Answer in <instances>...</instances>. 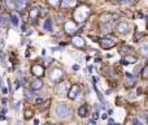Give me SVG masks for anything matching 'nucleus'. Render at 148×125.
I'll use <instances>...</instances> for the list:
<instances>
[{
	"mask_svg": "<svg viewBox=\"0 0 148 125\" xmlns=\"http://www.w3.org/2000/svg\"><path fill=\"white\" fill-rule=\"evenodd\" d=\"M118 18V14H113V13H103L100 16V28L103 33H109L112 30L113 22Z\"/></svg>",
	"mask_w": 148,
	"mask_h": 125,
	"instance_id": "nucleus-1",
	"label": "nucleus"
},
{
	"mask_svg": "<svg viewBox=\"0 0 148 125\" xmlns=\"http://www.w3.org/2000/svg\"><path fill=\"white\" fill-rule=\"evenodd\" d=\"M90 13H91V11H90L88 7L86 5H77L76 7V11H74V22H84V21L88 18Z\"/></svg>",
	"mask_w": 148,
	"mask_h": 125,
	"instance_id": "nucleus-2",
	"label": "nucleus"
},
{
	"mask_svg": "<svg viewBox=\"0 0 148 125\" xmlns=\"http://www.w3.org/2000/svg\"><path fill=\"white\" fill-rule=\"evenodd\" d=\"M48 77H50L51 82L57 83L59 81H61V78L64 77V72H62L61 68H52L51 72L48 73Z\"/></svg>",
	"mask_w": 148,
	"mask_h": 125,
	"instance_id": "nucleus-3",
	"label": "nucleus"
},
{
	"mask_svg": "<svg viewBox=\"0 0 148 125\" xmlns=\"http://www.w3.org/2000/svg\"><path fill=\"white\" fill-rule=\"evenodd\" d=\"M56 115L59 117H68L70 115V110L66 104L64 103H60V104L56 106Z\"/></svg>",
	"mask_w": 148,
	"mask_h": 125,
	"instance_id": "nucleus-4",
	"label": "nucleus"
},
{
	"mask_svg": "<svg viewBox=\"0 0 148 125\" xmlns=\"http://www.w3.org/2000/svg\"><path fill=\"white\" fill-rule=\"evenodd\" d=\"M69 89H70V83L68 81H59L55 90H56V93L59 95H64V94H66L69 91Z\"/></svg>",
	"mask_w": 148,
	"mask_h": 125,
	"instance_id": "nucleus-5",
	"label": "nucleus"
},
{
	"mask_svg": "<svg viewBox=\"0 0 148 125\" xmlns=\"http://www.w3.org/2000/svg\"><path fill=\"white\" fill-rule=\"evenodd\" d=\"M31 73H33V76L35 77V78H40L42 76H44V67L42 65V64H34L33 67H31Z\"/></svg>",
	"mask_w": 148,
	"mask_h": 125,
	"instance_id": "nucleus-6",
	"label": "nucleus"
},
{
	"mask_svg": "<svg viewBox=\"0 0 148 125\" xmlns=\"http://www.w3.org/2000/svg\"><path fill=\"white\" fill-rule=\"evenodd\" d=\"M99 43H100V46L104 50H110L116 46V42L113 39H110V38H103V39H100Z\"/></svg>",
	"mask_w": 148,
	"mask_h": 125,
	"instance_id": "nucleus-7",
	"label": "nucleus"
},
{
	"mask_svg": "<svg viewBox=\"0 0 148 125\" xmlns=\"http://www.w3.org/2000/svg\"><path fill=\"white\" fill-rule=\"evenodd\" d=\"M78 5V0H61L60 1V7L62 9H70V8H76Z\"/></svg>",
	"mask_w": 148,
	"mask_h": 125,
	"instance_id": "nucleus-8",
	"label": "nucleus"
},
{
	"mask_svg": "<svg viewBox=\"0 0 148 125\" xmlns=\"http://www.w3.org/2000/svg\"><path fill=\"white\" fill-rule=\"evenodd\" d=\"M79 91H81V87H79V85H73V86H70L69 91H68V98H69V99H76V98L78 97Z\"/></svg>",
	"mask_w": 148,
	"mask_h": 125,
	"instance_id": "nucleus-9",
	"label": "nucleus"
},
{
	"mask_svg": "<svg viewBox=\"0 0 148 125\" xmlns=\"http://www.w3.org/2000/svg\"><path fill=\"white\" fill-rule=\"evenodd\" d=\"M129 28H130V25H129L127 21H120V22L117 24V26H116V29H117V31L120 34H126V33H129Z\"/></svg>",
	"mask_w": 148,
	"mask_h": 125,
	"instance_id": "nucleus-10",
	"label": "nucleus"
},
{
	"mask_svg": "<svg viewBox=\"0 0 148 125\" xmlns=\"http://www.w3.org/2000/svg\"><path fill=\"white\" fill-rule=\"evenodd\" d=\"M64 29H65V31H66L68 34H73V33H76V31L78 30V28H77V22H74V21H66V22H65Z\"/></svg>",
	"mask_w": 148,
	"mask_h": 125,
	"instance_id": "nucleus-11",
	"label": "nucleus"
},
{
	"mask_svg": "<svg viewBox=\"0 0 148 125\" xmlns=\"http://www.w3.org/2000/svg\"><path fill=\"white\" fill-rule=\"evenodd\" d=\"M72 43L74 46H76L77 48H83L84 44H86V42H84V39L82 37H79V35H76V37H73L72 39Z\"/></svg>",
	"mask_w": 148,
	"mask_h": 125,
	"instance_id": "nucleus-12",
	"label": "nucleus"
},
{
	"mask_svg": "<svg viewBox=\"0 0 148 125\" xmlns=\"http://www.w3.org/2000/svg\"><path fill=\"white\" fill-rule=\"evenodd\" d=\"M137 57L135 56H131V55H127L126 57H123L122 60H121V64L122 65H129V64H134V62H137Z\"/></svg>",
	"mask_w": 148,
	"mask_h": 125,
	"instance_id": "nucleus-13",
	"label": "nucleus"
},
{
	"mask_svg": "<svg viewBox=\"0 0 148 125\" xmlns=\"http://www.w3.org/2000/svg\"><path fill=\"white\" fill-rule=\"evenodd\" d=\"M43 87V82L39 80V78H34L33 81H31V90H40V89Z\"/></svg>",
	"mask_w": 148,
	"mask_h": 125,
	"instance_id": "nucleus-14",
	"label": "nucleus"
},
{
	"mask_svg": "<svg viewBox=\"0 0 148 125\" xmlns=\"http://www.w3.org/2000/svg\"><path fill=\"white\" fill-rule=\"evenodd\" d=\"M27 5V0H16V9L17 11H23Z\"/></svg>",
	"mask_w": 148,
	"mask_h": 125,
	"instance_id": "nucleus-15",
	"label": "nucleus"
},
{
	"mask_svg": "<svg viewBox=\"0 0 148 125\" xmlns=\"http://www.w3.org/2000/svg\"><path fill=\"white\" fill-rule=\"evenodd\" d=\"M4 4H5V8L9 11H13L16 8V0H4Z\"/></svg>",
	"mask_w": 148,
	"mask_h": 125,
	"instance_id": "nucleus-16",
	"label": "nucleus"
},
{
	"mask_svg": "<svg viewBox=\"0 0 148 125\" xmlns=\"http://www.w3.org/2000/svg\"><path fill=\"white\" fill-rule=\"evenodd\" d=\"M11 21V16L7 13L0 14V25H7V24Z\"/></svg>",
	"mask_w": 148,
	"mask_h": 125,
	"instance_id": "nucleus-17",
	"label": "nucleus"
},
{
	"mask_svg": "<svg viewBox=\"0 0 148 125\" xmlns=\"http://www.w3.org/2000/svg\"><path fill=\"white\" fill-rule=\"evenodd\" d=\"M87 111H88V107H87V104H83V106H81L79 107V110H78V115L81 117H84L87 115Z\"/></svg>",
	"mask_w": 148,
	"mask_h": 125,
	"instance_id": "nucleus-18",
	"label": "nucleus"
},
{
	"mask_svg": "<svg viewBox=\"0 0 148 125\" xmlns=\"http://www.w3.org/2000/svg\"><path fill=\"white\" fill-rule=\"evenodd\" d=\"M43 28H44V30H47V31L52 30V20H51V18H46L44 24H43Z\"/></svg>",
	"mask_w": 148,
	"mask_h": 125,
	"instance_id": "nucleus-19",
	"label": "nucleus"
},
{
	"mask_svg": "<svg viewBox=\"0 0 148 125\" xmlns=\"http://www.w3.org/2000/svg\"><path fill=\"white\" fill-rule=\"evenodd\" d=\"M131 51H133V50L130 48L129 46H126V44H123L122 47L120 48V52H121V54H123V55H126V54H127V55H131Z\"/></svg>",
	"mask_w": 148,
	"mask_h": 125,
	"instance_id": "nucleus-20",
	"label": "nucleus"
},
{
	"mask_svg": "<svg viewBox=\"0 0 148 125\" xmlns=\"http://www.w3.org/2000/svg\"><path fill=\"white\" fill-rule=\"evenodd\" d=\"M39 16V8H33L30 11V18L31 20H36V17Z\"/></svg>",
	"mask_w": 148,
	"mask_h": 125,
	"instance_id": "nucleus-21",
	"label": "nucleus"
},
{
	"mask_svg": "<svg viewBox=\"0 0 148 125\" xmlns=\"http://www.w3.org/2000/svg\"><path fill=\"white\" fill-rule=\"evenodd\" d=\"M25 97L27 98V99H34V98H35L34 90H25Z\"/></svg>",
	"mask_w": 148,
	"mask_h": 125,
	"instance_id": "nucleus-22",
	"label": "nucleus"
},
{
	"mask_svg": "<svg viewBox=\"0 0 148 125\" xmlns=\"http://www.w3.org/2000/svg\"><path fill=\"white\" fill-rule=\"evenodd\" d=\"M112 3H117V4H131L134 3V0H110Z\"/></svg>",
	"mask_w": 148,
	"mask_h": 125,
	"instance_id": "nucleus-23",
	"label": "nucleus"
},
{
	"mask_svg": "<svg viewBox=\"0 0 148 125\" xmlns=\"http://www.w3.org/2000/svg\"><path fill=\"white\" fill-rule=\"evenodd\" d=\"M94 89H95V93H96V95H98L99 100H100V102H101V103H104V98H103V95H101L100 90H99V89H98V87H96V85H94Z\"/></svg>",
	"mask_w": 148,
	"mask_h": 125,
	"instance_id": "nucleus-24",
	"label": "nucleus"
},
{
	"mask_svg": "<svg viewBox=\"0 0 148 125\" xmlns=\"http://www.w3.org/2000/svg\"><path fill=\"white\" fill-rule=\"evenodd\" d=\"M11 22L13 24L14 26H18V24H20V21H18V17H17L16 14H12V16H11Z\"/></svg>",
	"mask_w": 148,
	"mask_h": 125,
	"instance_id": "nucleus-25",
	"label": "nucleus"
},
{
	"mask_svg": "<svg viewBox=\"0 0 148 125\" xmlns=\"http://www.w3.org/2000/svg\"><path fill=\"white\" fill-rule=\"evenodd\" d=\"M60 1H61V0H48V3H50L52 7H55V8L60 7Z\"/></svg>",
	"mask_w": 148,
	"mask_h": 125,
	"instance_id": "nucleus-26",
	"label": "nucleus"
},
{
	"mask_svg": "<svg viewBox=\"0 0 148 125\" xmlns=\"http://www.w3.org/2000/svg\"><path fill=\"white\" fill-rule=\"evenodd\" d=\"M142 37H143V33H140V31H137V33H135V35H134V42L138 43Z\"/></svg>",
	"mask_w": 148,
	"mask_h": 125,
	"instance_id": "nucleus-27",
	"label": "nucleus"
},
{
	"mask_svg": "<svg viewBox=\"0 0 148 125\" xmlns=\"http://www.w3.org/2000/svg\"><path fill=\"white\" fill-rule=\"evenodd\" d=\"M33 115H34V112L31 111V110H26V111H25V119L26 120L31 119V117H33Z\"/></svg>",
	"mask_w": 148,
	"mask_h": 125,
	"instance_id": "nucleus-28",
	"label": "nucleus"
},
{
	"mask_svg": "<svg viewBox=\"0 0 148 125\" xmlns=\"http://www.w3.org/2000/svg\"><path fill=\"white\" fill-rule=\"evenodd\" d=\"M147 71H148L147 67H143V72H142V78L143 80H147Z\"/></svg>",
	"mask_w": 148,
	"mask_h": 125,
	"instance_id": "nucleus-29",
	"label": "nucleus"
},
{
	"mask_svg": "<svg viewBox=\"0 0 148 125\" xmlns=\"http://www.w3.org/2000/svg\"><path fill=\"white\" fill-rule=\"evenodd\" d=\"M140 52H142V54L145 56V55H147V46H145V44L142 46V47H140Z\"/></svg>",
	"mask_w": 148,
	"mask_h": 125,
	"instance_id": "nucleus-30",
	"label": "nucleus"
},
{
	"mask_svg": "<svg viewBox=\"0 0 148 125\" xmlns=\"http://www.w3.org/2000/svg\"><path fill=\"white\" fill-rule=\"evenodd\" d=\"M133 124L134 125H144L140 120H138V119H133Z\"/></svg>",
	"mask_w": 148,
	"mask_h": 125,
	"instance_id": "nucleus-31",
	"label": "nucleus"
},
{
	"mask_svg": "<svg viewBox=\"0 0 148 125\" xmlns=\"http://www.w3.org/2000/svg\"><path fill=\"white\" fill-rule=\"evenodd\" d=\"M99 119V111H95L92 114V120H98Z\"/></svg>",
	"mask_w": 148,
	"mask_h": 125,
	"instance_id": "nucleus-32",
	"label": "nucleus"
},
{
	"mask_svg": "<svg viewBox=\"0 0 148 125\" xmlns=\"http://www.w3.org/2000/svg\"><path fill=\"white\" fill-rule=\"evenodd\" d=\"M43 102H44V100H43L42 98H36V99H35V103H36V104H40V103H43Z\"/></svg>",
	"mask_w": 148,
	"mask_h": 125,
	"instance_id": "nucleus-33",
	"label": "nucleus"
},
{
	"mask_svg": "<svg viewBox=\"0 0 148 125\" xmlns=\"http://www.w3.org/2000/svg\"><path fill=\"white\" fill-rule=\"evenodd\" d=\"M0 90H1V93H3V94H7V91H8V89H7V87H4V86H1V87H0Z\"/></svg>",
	"mask_w": 148,
	"mask_h": 125,
	"instance_id": "nucleus-34",
	"label": "nucleus"
},
{
	"mask_svg": "<svg viewBox=\"0 0 148 125\" xmlns=\"http://www.w3.org/2000/svg\"><path fill=\"white\" fill-rule=\"evenodd\" d=\"M108 124H109V125H120V124H116V122H115V121H113V120H112V119H109Z\"/></svg>",
	"mask_w": 148,
	"mask_h": 125,
	"instance_id": "nucleus-35",
	"label": "nucleus"
},
{
	"mask_svg": "<svg viewBox=\"0 0 148 125\" xmlns=\"http://www.w3.org/2000/svg\"><path fill=\"white\" fill-rule=\"evenodd\" d=\"M79 69V65L78 64H76V65H73V71H78Z\"/></svg>",
	"mask_w": 148,
	"mask_h": 125,
	"instance_id": "nucleus-36",
	"label": "nucleus"
},
{
	"mask_svg": "<svg viewBox=\"0 0 148 125\" xmlns=\"http://www.w3.org/2000/svg\"><path fill=\"white\" fill-rule=\"evenodd\" d=\"M99 110H100V106L95 104V111H99Z\"/></svg>",
	"mask_w": 148,
	"mask_h": 125,
	"instance_id": "nucleus-37",
	"label": "nucleus"
},
{
	"mask_svg": "<svg viewBox=\"0 0 148 125\" xmlns=\"http://www.w3.org/2000/svg\"><path fill=\"white\" fill-rule=\"evenodd\" d=\"M34 124H35V125H38V124H39V120H38V119H35V120H34Z\"/></svg>",
	"mask_w": 148,
	"mask_h": 125,
	"instance_id": "nucleus-38",
	"label": "nucleus"
},
{
	"mask_svg": "<svg viewBox=\"0 0 148 125\" xmlns=\"http://www.w3.org/2000/svg\"><path fill=\"white\" fill-rule=\"evenodd\" d=\"M92 81H94V82H98V77H92Z\"/></svg>",
	"mask_w": 148,
	"mask_h": 125,
	"instance_id": "nucleus-39",
	"label": "nucleus"
},
{
	"mask_svg": "<svg viewBox=\"0 0 148 125\" xmlns=\"http://www.w3.org/2000/svg\"><path fill=\"white\" fill-rule=\"evenodd\" d=\"M20 104H21V102H18V103L16 104V110H18V108H20Z\"/></svg>",
	"mask_w": 148,
	"mask_h": 125,
	"instance_id": "nucleus-40",
	"label": "nucleus"
},
{
	"mask_svg": "<svg viewBox=\"0 0 148 125\" xmlns=\"http://www.w3.org/2000/svg\"><path fill=\"white\" fill-rule=\"evenodd\" d=\"M1 103H3V104H5V103H7V99H5V98H3V99H1Z\"/></svg>",
	"mask_w": 148,
	"mask_h": 125,
	"instance_id": "nucleus-41",
	"label": "nucleus"
},
{
	"mask_svg": "<svg viewBox=\"0 0 148 125\" xmlns=\"http://www.w3.org/2000/svg\"><path fill=\"white\" fill-rule=\"evenodd\" d=\"M101 119H104V120H105V119H106V114H104V115H101Z\"/></svg>",
	"mask_w": 148,
	"mask_h": 125,
	"instance_id": "nucleus-42",
	"label": "nucleus"
},
{
	"mask_svg": "<svg viewBox=\"0 0 148 125\" xmlns=\"http://www.w3.org/2000/svg\"><path fill=\"white\" fill-rule=\"evenodd\" d=\"M78 1H87V0H78Z\"/></svg>",
	"mask_w": 148,
	"mask_h": 125,
	"instance_id": "nucleus-43",
	"label": "nucleus"
},
{
	"mask_svg": "<svg viewBox=\"0 0 148 125\" xmlns=\"http://www.w3.org/2000/svg\"><path fill=\"white\" fill-rule=\"evenodd\" d=\"M46 125H51V124H46Z\"/></svg>",
	"mask_w": 148,
	"mask_h": 125,
	"instance_id": "nucleus-44",
	"label": "nucleus"
}]
</instances>
